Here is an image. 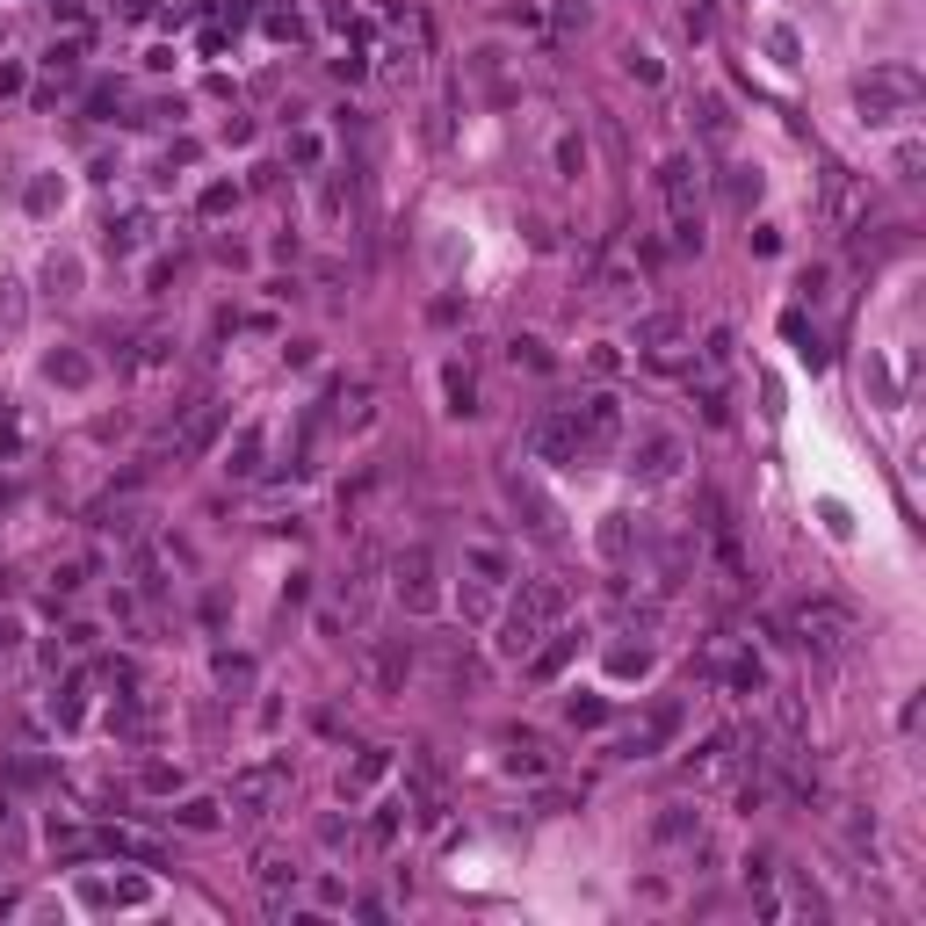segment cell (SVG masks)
Listing matches in <instances>:
<instances>
[{
	"instance_id": "obj_32",
	"label": "cell",
	"mask_w": 926,
	"mask_h": 926,
	"mask_svg": "<svg viewBox=\"0 0 926 926\" xmlns=\"http://www.w3.org/2000/svg\"><path fill=\"white\" fill-rule=\"evenodd\" d=\"M731 203H738V210L760 203V167H731Z\"/></svg>"
},
{
	"instance_id": "obj_31",
	"label": "cell",
	"mask_w": 926,
	"mask_h": 926,
	"mask_svg": "<svg viewBox=\"0 0 926 926\" xmlns=\"http://www.w3.org/2000/svg\"><path fill=\"white\" fill-rule=\"evenodd\" d=\"M44 377H51V384H66V391H80V384H87V362H80V355H51V362H44Z\"/></svg>"
},
{
	"instance_id": "obj_17",
	"label": "cell",
	"mask_w": 926,
	"mask_h": 926,
	"mask_svg": "<svg viewBox=\"0 0 926 926\" xmlns=\"http://www.w3.org/2000/svg\"><path fill=\"white\" fill-rule=\"evenodd\" d=\"M854 210H861V203H854V181H847V167H825V218H832V225H847Z\"/></svg>"
},
{
	"instance_id": "obj_6",
	"label": "cell",
	"mask_w": 926,
	"mask_h": 926,
	"mask_svg": "<svg viewBox=\"0 0 926 926\" xmlns=\"http://www.w3.org/2000/svg\"><path fill=\"white\" fill-rule=\"evenodd\" d=\"M290 789V753H268V760H254V767H239L232 775V804L239 811H275V796Z\"/></svg>"
},
{
	"instance_id": "obj_27",
	"label": "cell",
	"mask_w": 926,
	"mask_h": 926,
	"mask_svg": "<svg viewBox=\"0 0 926 926\" xmlns=\"http://www.w3.org/2000/svg\"><path fill=\"white\" fill-rule=\"evenodd\" d=\"M601 550H608L615 565L630 558V514H608V521H601Z\"/></svg>"
},
{
	"instance_id": "obj_14",
	"label": "cell",
	"mask_w": 926,
	"mask_h": 926,
	"mask_svg": "<svg viewBox=\"0 0 926 926\" xmlns=\"http://www.w3.org/2000/svg\"><path fill=\"white\" fill-rule=\"evenodd\" d=\"M507 775H543V767H550V753H543V738L536 731H507Z\"/></svg>"
},
{
	"instance_id": "obj_9",
	"label": "cell",
	"mask_w": 926,
	"mask_h": 926,
	"mask_svg": "<svg viewBox=\"0 0 926 926\" xmlns=\"http://www.w3.org/2000/svg\"><path fill=\"white\" fill-rule=\"evenodd\" d=\"M507 500H514V514H529V536H536L543 550H558V543H565V521H558V507L543 500V485H536V478H521V471H514V478H507Z\"/></svg>"
},
{
	"instance_id": "obj_34",
	"label": "cell",
	"mask_w": 926,
	"mask_h": 926,
	"mask_svg": "<svg viewBox=\"0 0 926 926\" xmlns=\"http://www.w3.org/2000/svg\"><path fill=\"white\" fill-rule=\"evenodd\" d=\"M369 840H377V847H391V840H398V804H384L377 818H369Z\"/></svg>"
},
{
	"instance_id": "obj_39",
	"label": "cell",
	"mask_w": 926,
	"mask_h": 926,
	"mask_svg": "<svg viewBox=\"0 0 926 926\" xmlns=\"http://www.w3.org/2000/svg\"><path fill=\"white\" fill-rule=\"evenodd\" d=\"M695 406H702V420H709V427H731V413H724V391H702Z\"/></svg>"
},
{
	"instance_id": "obj_10",
	"label": "cell",
	"mask_w": 926,
	"mask_h": 926,
	"mask_svg": "<svg viewBox=\"0 0 926 926\" xmlns=\"http://www.w3.org/2000/svg\"><path fill=\"white\" fill-rule=\"evenodd\" d=\"M398 601H406L413 615H435L442 608V586H435V550H406V558H398Z\"/></svg>"
},
{
	"instance_id": "obj_1",
	"label": "cell",
	"mask_w": 926,
	"mask_h": 926,
	"mask_svg": "<svg viewBox=\"0 0 926 926\" xmlns=\"http://www.w3.org/2000/svg\"><path fill=\"white\" fill-rule=\"evenodd\" d=\"M558 623H565V586L558 579H529V586H521V601L507 608V623H500V659L536 652V637H550Z\"/></svg>"
},
{
	"instance_id": "obj_43",
	"label": "cell",
	"mask_w": 926,
	"mask_h": 926,
	"mask_svg": "<svg viewBox=\"0 0 926 926\" xmlns=\"http://www.w3.org/2000/svg\"><path fill=\"white\" fill-rule=\"evenodd\" d=\"M123 15H131V22H145V15H152V0H123Z\"/></svg>"
},
{
	"instance_id": "obj_2",
	"label": "cell",
	"mask_w": 926,
	"mask_h": 926,
	"mask_svg": "<svg viewBox=\"0 0 926 926\" xmlns=\"http://www.w3.org/2000/svg\"><path fill=\"white\" fill-rule=\"evenodd\" d=\"M789 630L804 637V644H811L818 659H840L847 644L861 637V623H854V608H847V601H832V594H804V601L789 608Z\"/></svg>"
},
{
	"instance_id": "obj_40",
	"label": "cell",
	"mask_w": 926,
	"mask_h": 926,
	"mask_svg": "<svg viewBox=\"0 0 926 926\" xmlns=\"http://www.w3.org/2000/svg\"><path fill=\"white\" fill-rule=\"evenodd\" d=\"M290 152H297L304 167H319V138H312V131H297V138H290Z\"/></svg>"
},
{
	"instance_id": "obj_8",
	"label": "cell",
	"mask_w": 926,
	"mask_h": 926,
	"mask_svg": "<svg viewBox=\"0 0 926 926\" xmlns=\"http://www.w3.org/2000/svg\"><path fill=\"white\" fill-rule=\"evenodd\" d=\"M681 435H666V427H652V435H644L637 449H630V478L637 485H673V478H681Z\"/></svg>"
},
{
	"instance_id": "obj_19",
	"label": "cell",
	"mask_w": 926,
	"mask_h": 926,
	"mask_svg": "<svg viewBox=\"0 0 926 926\" xmlns=\"http://www.w3.org/2000/svg\"><path fill=\"white\" fill-rule=\"evenodd\" d=\"M550 637H558V644H543V652H536V681H558L565 659L579 652V630H550Z\"/></svg>"
},
{
	"instance_id": "obj_33",
	"label": "cell",
	"mask_w": 926,
	"mask_h": 926,
	"mask_svg": "<svg viewBox=\"0 0 926 926\" xmlns=\"http://www.w3.org/2000/svg\"><path fill=\"white\" fill-rule=\"evenodd\" d=\"M608 666H615V673H652V652H644V644H615Z\"/></svg>"
},
{
	"instance_id": "obj_38",
	"label": "cell",
	"mask_w": 926,
	"mask_h": 926,
	"mask_svg": "<svg viewBox=\"0 0 926 926\" xmlns=\"http://www.w3.org/2000/svg\"><path fill=\"white\" fill-rule=\"evenodd\" d=\"M565 717H572V724H601V717H608V709H601V702H594V695H586V702H579V695H572V702H565Z\"/></svg>"
},
{
	"instance_id": "obj_13",
	"label": "cell",
	"mask_w": 926,
	"mask_h": 926,
	"mask_svg": "<svg viewBox=\"0 0 926 926\" xmlns=\"http://www.w3.org/2000/svg\"><path fill=\"white\" fill-rule=\"evenodd\" d=\"M731 760H738V731H709L702 746L688 753V775H695V782H717Z\"/></svg>"
},
{
	"instance_id": "obj_16",
	"label": "cell",
	"mask_w": 926,
	"mask_h": 926,
	"mask_svg": "<svg viewBox=\"0 0 926 926\" xmlns=\"http://www.w3.org/2000/svg\"><path fill=\"white\" fill-rule=\"evenodd\" d=\"M463 565H471L478 586H500L507 579V550L500 543H463Z\"/></svg>"
},
{
	"instance_id": "obj_29",
	"label": "cell",
	"mask_w": 926,
	"mask_h": 926,
	"mask_svg": "<svg viewBox=\"0 0 926 926\" xmlns=\"http://www.w3.org/2000/svg\"><path fill=\"white\" fill-rule=\"evenodd\" d=\"M702 138H709V145H731V116H724L717 95H702Z\"/></svg>"
},
{
	"instance_id": "obj_24",
	"label": "cell",
	"mask_w": 926,
	"mask_h": 926,
	"mask_svg": "<svg viewBox=\"0 0 926 926\" xmlns=\"http://www.w3.org/2000/svg\"><path fill=\"white\" fill-rule=\"evenodd\" d=\"M724 688H731V695H760V688H767V666H760L753 652L731 659V666H724Z\"/></svg>"
},
{
	"instance_id": "obj_18",
	"label": "cell",
	"mask_w": 926,
	"mask_h": 926,
	"mask_svg": "<svg viewBox=\"0 0 926 926\" xmlns=\"http://www.w3.org/2000/svg\"><path fill=\"white\" fill-rule=\"evenodd\" d=\"M261 442H268L261 427H239V442L225 449V471H232V478H254V471H261Z\"/></svg>"
},
{
	"instance_id": "obj_26",
	"label": "cell",
	"mask_w": 926,
	"mask_h": 926,
	"mask_svg": "<svg viewBox=\"0 0 926 926\" xmlns=\"http://www.w3.org/2000/svg\"><path fill=\"white\" fill-rule=\"evenodd\" d=\"M652 832H659V840H666V847H673V840H688V832H702V818H695V811H688V804H673V811H666V818H659V825H652Z\"/></svg>"
},
{
	"instance_id": "obj_7",
	"label": "cell",
	"mask_w": 926,
	"mask_h": 926,
	"mask_svg": "<svg viewBox=\"0 0 926 926\" xmlns=\"http://www.w3.org/2000/svg\"><path fill=\"white\" fill-rule=\"evenodd\" d=\"M529 449H536V463H579V413L543 406L536 427H529Z\"/></svg>"
},
{
	"instance_id": "obj_21",
	"label": "cell",
	"mask_w": 926,
	"mask_h": 926,
	"mask_svg": "<svg viewBox=\"0 0 926 926\" xmlns=\"http://www.w3.org/2000/svg\"><path fill=\"white\" fill-rule=\"evenodd\" d=\"M369 594H377V550L355 558V579H348V615H369Z\"/></svg>"
},
{
	"instance_id": "obj_30",
	"label": "cell",
	"mask_w": 926,
	"mask_h": 926,
	"mask_svg": "<svg viewBox=\"0 0 926 926\" xmlns=\"http://www.w3.org/2000/svg\"><path fill=\"white\" fill-rule=\"evenodd\" d=\"M558 174H565V181H579V174H586V138H579V131H565V138H558Z\"/></svg>"
},
{
	"instance_id": "obj_41",
	"label": "cell",
	"mask_w": 926,
	"mask_h": 926,
	"mask_svg": "<svg viewBox=\"0 0 926 926\" xmlns=\"http://www.w3.org/2000/svg\"><path fill=\"white\" fill-rule=\"evenodd\" d=\"M702 355H709V362H717V369H724V362H731V333L717 326V333H709V348H702Z\"/></svg>"
},
{
	"instance_id": "obj_11",
	"label": "cell",
	"mask_w": 926,
	"mask_h": 926,
	"mask_svg": "<svg viewBox=\"0 0 926 926\" xmlns=\"http://www.w3.org/2000/svg\"><path fill=\"white\" fill-rule=\"evenodd\" d=\"M406 673H413V644L406 637L369 644V695H406Z\"/></svg>"
},
{
	"instance_id": "obj_22",
	"label": "cell",
	"mask_w": 926,
	"mask_h": 926,
	"mask_svg": "<svg viewBox=\"0 0 926 926\" xmlns=\"http://www.w3.org/2000/svg\"><path fill=\"white\" fill-rule=\"evenodd\" d=\"M145 239H152V210H131V218L109 225V246H116V254H138Z\"/></svg>"
},
{
	"instance_id": "obj_23",
	"label": "cell",
	"mask_w": 926,
	"mask_h": 926,
	"mask_svg": "<svg viewBox=\"0 0 926 926\" xmlns=\"http://www.w3.org/2000/svg\"><path fill=\"white\" fill-rule=\"evenodd\" d=\"M254 876H261V890H297V861L290 854H254Z\"/></svg>"
},
{
	"instance_id": "obj_42",
	"label": "cell",
	"mask_w": 926,
	"mask_h": 926,
	"mask_svg": "<svg viewBox=\"0 0 926 926\" xmlns=\"http://www.w3.org/2000/svg\"><path fill=\"white\" fill-rule=\"evenodd\" d=\"M246 673H254V666H246V659H232V652L218 659V681H225V688H232V681H246Z\"/></svg>"
},
{
	"instance_id": "obj_3",
	"label": "cell",
	"mask_w": 926,
	"mask_h": 926,
	"mask_svg": "<svg viewBox=\"0 0 926 926\" xmlns=\"http://www.w3.org/2000/svg\"><path fill=\"white\" fill-rule=\"evenodd\" d=\"M659 196H666V218H673V246H702V174L688 152H673L659 167Z\"/></svg>"
},
{
	"instance_id": "obj_35",
	"label": "cell",
	"mask_w": 926,
	"mask_h": 926,
	"mask_svg": "<svg viewBox=\"0 0 926 926\" xmlns=\"http://www.w3.org/2000/svg\"><path fill=\"white\" fill-rule=\"evenodd\" d=\"M181 825H189V832H210V825H218V804H203V796H196V804H181Z\"/></svg>"
},
{
	"instance_id": "obj_4",
	"label": "cell",
	"mask_w": 926,
	"mask_h": 926,
	"mask_svg": "<svg viewBox=\"0 0 926 926\" xmlns=\"http://www.w3.org/2000/svg\"><path fill=\"white\" fill-rule=\"evenodd\" d=\"M854 102H861V123H898L919 109V73L912 66H883L854 87Z\"/></svg>"
},
{
	"instance_id": "obj_28",
	"label": "cell",
	"mask_w": 926,
	"mask_h": 926,
	"mask_svg": "<svg viewBox=\"0 0 926 926\" xmlns=\"http://www.w3.org/2000/svg\"><path fill=\"white\" fill-rule=\"evenodd\" d=\"M22 312H29V304H22V283H15V275H0V333H15Z\"/></svg>"
},
{
	"instance_id": "obj_25",
	"label": "cell",
	"mask_w": 926,
	"mask_h": 926,
	"mask_svg": "<svg viewBox=\"0 0 926 926\" xmlns=\"http://www.w3.org/2000/svg\"><path fill=\"white\" fill-rule=\"evenodd\" d=\"M384 767H391V753H362V760H355V775H348V796L377 789V782H384Z\"/></svg>"
},
{
	"instance_id": "obj_36",
	"label": "cell",
	"mask_w": 926,
	"mask_h": 926,
	"mask_svg": "<svg viewBox=\"0 0 926 926\" xmlns=\"http://www.w3.org/2000/svg\"><path fill=\"white\" fill-rule=\"evenodd\" d=\"M507 355H514L521 369H550V355H543V341H507Z\"/></svg>"
},
{
	"instance_id": "obj_12",
	"label": "cell",
	"mask_w": 926,
	"mask_h": 926,
	"mask_svg": "<svg viewBox=\"0 0 926 926\" xmlns=\"http://www.w3.org/2000/svg\"><path fill=\"white\" fill-rule=\"evenodd\" d=\"M637 348L652 355L659 369H681V319H673V312H652V319H637Z\"/></svg>"
},
{
	"instance_id": "obj_20",
	"label": "cell",
	"mask_w": 926,
	"mask_h": 926,
	"mask_svg": "<svg viewBox=\"0 0 926 926\" xmlns=\"http://www.w3.org/2000/svg\"><path fill=\"white\" fill-rule=\"evenodd\" d=\"M167 362H174V341H167V333H145L138 355H131V377H160Z\"/></svg>"
},
{
	"instance_id": "obj_37",
	"label": "cell",
	"mask_w": 926,
	"mask_h": 926,
	"mask_svg": "<svg viewBox=\"0 0 926 926\" xmlns=\"http://www.w3.org/2000/svg\"><path fill=\"white\" fill-rule=\"evenodd\" d=\"M44 66H51L58 80H66V73L80 66V44H51V51H44Z\"/></svg>"
},
{
	"instance_id": "obj_5",
	"label": "cell",
	"mask_w": 926,
	"mask_h": 926,
	"mask_svg": "<svg viewBox=\"0 0 926 926\" xmlns=\"http://www.w3.org/2000/svg\"><path fill=\"white\" fill-rule=\"evenodd\" d=\"M579 456H615V442H623V398H615V391H586L579 398Z\"/></svg>"
},
{
	"instance_id": "obj_15",
	"label": "cell",
	"mask_w": 926,
	"mask_h": 926,
	"mask_svg": "<svg viewBox=\"0 0 926 926\" xmlns=\"http://www.w3.org/2000/svg\"><path fill=\"white\" fill-rule=\"evenodd\" d=\"M442 391H449V413H478V369L471 362H449L442 369Z\"/></svg>"
}]
</instances>
